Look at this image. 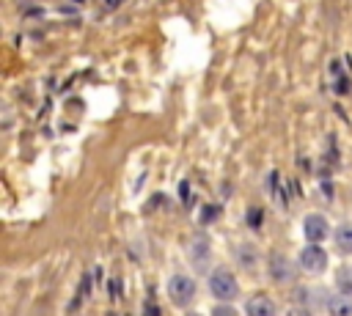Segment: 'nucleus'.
<instances>
[{"instance_id":"f03ea898","label":"nucleus","mask_w":352,"mask_h":316,"mask_svg":"<svg viewBox=\"0 0 352 316\" xmlns=\"http://www.w3.org/2000/svg\"><path fill=\"white\" fill-rule=\"evenodd\" d=\"M168 297H170L173 305L187 308L192 302V297H195V280L190 275H182V272L170 275V280H168Z\"/></svg>"},{"instance_id":"20e7f679","label":"nucleus","mask_w":352,"mask_h":316,"mask_svg":"<svg viewBox=\"0 0 352 316\" xmlns=\"http://www.w3.org/2000/svg\"><path fill=\"white\" fill-rule=\"evenodd\" d=\"M302 234H305L308 245H319V242H324V239L330 236L327 220H324L322 214H308V217L302 220Z\"/></svg>"},{"instance_id":"7ed1b4c3","label":"nucleus","mask_w":352,"mask_h":316,"mask_svg":"<svg viewBox=\"0 0 352 316\" xmlns=\"http://www.w3.org/2000/svg\"><path fill=\"white\" fill-rule=\"evenodd\" d=\"M267 267H270V278H272L275 283H292V280L297 278V267H294L283 253H270Z\"/></svg>"},{"instance_id":"39448f33","label":"nucleus","mask_w":352,"mask_h":316,"mask_svg":"<svg viewBox=\"0 0 352 316\" xmlns=\"http://www.w3.org/2000/svg\"><path fill=\"white\" fill-rule=\"evenodd\" d=\"M300 267L305 269V272H324V267H327V253L319 247V245H305L302 247V253H300Z\"/></svg>"},{"instance_id":"f257e3e1","label":"nucleus","mask_w":352,"mask_h":316,"mask_svg":"<svg viewBox=\"0 0 352 316\" xmlns=\"http://www.w3.org/2000/svg\"><path fill=\"white\" fill-rule=\"evenodd\" d=\"M209 291H212L214 300L228 302V300H234V297L239 294V283H236V278H234L231 269L217 267V269H212V275H209Z\"/></svg>"},{"instance_id":"423d86ee","label":"nucleus","mask_w":352,"mask_h":316,"mask_svg":"<svg viewBox=\"0 0 352 316\" xmlns=\"http://www.w3.org/2000/svg\"><path fill=\"white\" fill-rule=\"evenodd\" d=\"M245 313L248 316H275V302L267 294H253L245 305Z\"/></svg>"},{"instance_id":"0eeeda50","label":"nucleus","mask_w":352,"mask_h":316,"mask_svg":"<svg viewBox=\"0 0 352 316\" xmlns=\"http://www.w3.org/2000/svg\"><path fill=\"white\" fill-rule=\"evenodd\" d=\"M327 311L330 316H352V294H336L327 300Z\"/></svg>"},{"instance_id":"1a4fd4ad","label":"nucleus","mask_w":352,"mask_h":316,"mask_svg":"<svg viewBox=\"0 0 352 316\" xmlns=\"http://www.w3.org/2000/svg\"><path fill=\"white\" fill-rule=\"evenodd\" d=\"M212 316H236V311H234L231 305H226V302H220V305H214V311H212Z\"/></svg>"},{"instance_id":"9b49d317","label":"nucleus","mask_w":352,"mask_h":316,"mask_svg":"<svg viewBox=\"0 0 352 316\" xmlns=\"http://www.w3.org/2000/svg\"><path fill=\"white\" fill-rule=\"evenodd\" d=\"M286 316H311L305 308H292V311H286Z\"/></svg>"},{"instance_id":"f8f14e48","label":"nucleus","mask_w":352,"mask_h":316,"mask_svg":"<svg viewBox=\"0 0 352 316\" xmlns=\"http://www.w3.org/2000/svg\"><path fill=\"white\" fill-rule=\"evenodd\" d=\"M187 316H201V313H187Z\"/></svg>"},{"instance_id":"9d476101","label":"nucleus","mask_w":352,"mask_h":316,"mask_svg":"<svg viewBox=\"0 0 352 316\" xmlns=\"http://www.w3.org/2000/svg\"><path fill=\"white\" fill-rule=\"evenodd\" d=\"M143 316H160V308H157L154 302H146V305H143Z\"/></svg>"},{"instance_id":"6e6552de","label":"nucleus","mask_w":352,"mask_h":316,"mask_svg":"<svg viewBox=\"0 0 352 316\" xmlns=\"http://www.w3.org/2000/svg\"><path fill=\"white\" fill-rule=\"evenodd\" d=\"M333 239H336V247L346 256H352V223H341L336 231H333Z\"/></svg>"}]
</instances>
